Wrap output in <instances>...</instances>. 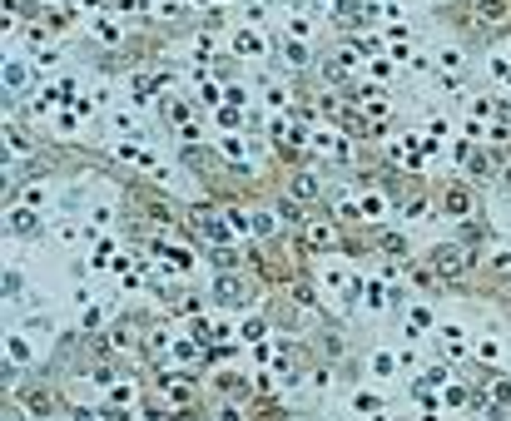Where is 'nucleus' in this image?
<instances>
[{"instance_id": "1", "label": "nucleus", "mask_w": 511, "mask_h": 421, "mask_svg": "<svg viewBox=\"0 0 511 421\" xmlns=\"http://www.w3.org/2000/svg\"><path fill=\"white\" fill-rule=\"evenodd\" d=\"M432 263H437V273H462V253L457 248H437Z\"/></svg>"}, {"instance_id": "2", "label": "nucleus", "mask_w": 511, "mask_h": 421, "mask_svg": "<svg viewBox=\"0 0 511 421\" xmlns=\"http://www.w3.org/2000/svg\"><path fill=\"white\" fill-rule=\"evenodd\" d=\"M213 298H218V303H238V298H243V283H238V278H218V283H213Z\"/></svg>"}, {"instance_id": "3", "label": "nucleus", "mask_w": 511, "mask_h": 421, "mask_svg": "<svg viewBox=\"0 0 511 421\" xmlns=\"http://www.w3.org/2000/svg\"><path fill=\"white\" fill-rule=\"evenodd\" d=\"M293 194H298V199H318V179H313V174H298V179H293Z\"/></svg>"}, {"instance_id": "4", "label": "nucleus", "mask_w": 511, "mask_h": 421, "mask_svg": "<svg viewBox=\"0 0 511 421\" xmlns=\"http://www.w3.org/2000/svg\"><path fill=\"white\" fill-rule=\"evenodd\" d=\"M502 10H507L502 0H482V15H492V20H502Z\"/></svg>"}, {"instance_id": "5", "label": "nucleus", "mask_w": 511, "mask_h": 421, "mask_svg": "<svg viewBox=\"0 0 511 421\" xmlns=\"http://www.w3.org/2000/svg\"><path fill=\"white\" fill-rule=\"evenodd\" d=\"M5 85H25V70L20 65H5Z\"/></svg>"}, {"instance_id": "6", "label": "nucleus", "mask_w": 511, "mask_h": 421, "mask_svg": "<svg viewBox=\"0 0 511 421\" xmlns=\"http://www.w3.org/2000/svg\"><path fill=\"white\" fill-rule=\"evenodd\" d=\"M15 233H35V218L30 213H15Z\"/></svg>"}]
</instances>
